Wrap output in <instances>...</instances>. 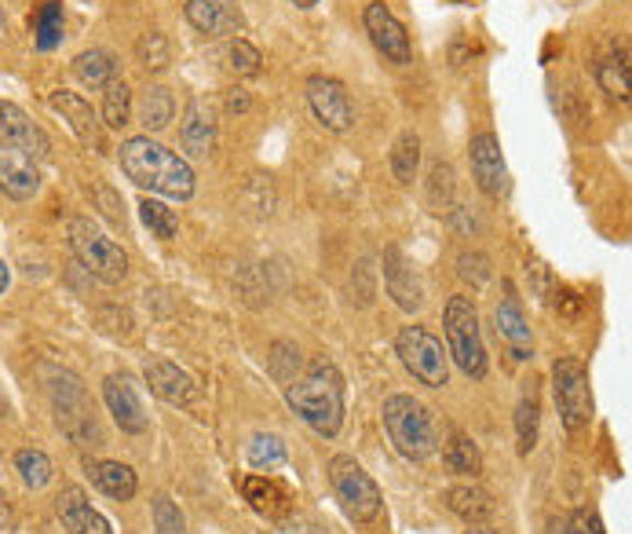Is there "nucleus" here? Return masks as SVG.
<instances>
[{"label": "nucleus", "instance_id": "nucleus-3", "mask_svg": "<svg viewBox=\"0 0 632 534\" xmlns=\"http://www.w3.org/2000/svg\"><path fill=\"white\" fill-rule=\"evenodd\" d=\"M384 428L392 436L395 450L406 461H424L432 458L435 447H439V436H435V422L428 414V406L413 395L399 392L384 400Z\"/></svg>", "mask_w": 632, "mask_h": 534}, {"label": "nucleus", "instance_id": "nucleus-42", "mask_svg": "<svg viewBox=\"0 0 632 534\" xmlns=\"http://www.w3.org/2000/svg\"><path fill=\"white\" fill-rule=\"evenodd\" d=\"M271 351H274V356H271V370H274V378L290 384V381L296 378V373H293L290 367H285V362H293V367H301V351H296L293 345H285V340H279V345H274Z\"/></svg>", "mask_w": 632, "mask_h": 534}, {"label": "nucleus", "instance_id": "nucleus-18", "mask_svg": "<svg viewBox=\"0 0 632 534\" xmlns=\"http://www.w3.org/2000/svg\"><path fill=\"white\" fill-rule=\"evenodd\" d=\"M55 513H59L66 534H113L110 520L88 502L80 487H63L59 498H55Z\"/></svg>", "mask_w": 632, "mask_h": 534}, {"label": "nucleus", "instance_id": "nucleus-14", "mask_svg": "<svg viewBox=\"0 0 632 534\" xmlns=\"http://www.w3.org/2000/svg\"><path fill=\"white\" fill-rule=\"evenodd\" d=\"M183 15L205 37H238L246 33V11L238 0H187Z\"/></svg>", "mask_w": 632, "mask_h": 534}, {"label": "nucleus", "instance_id": "nucleus-43", "mask_svg": "<svg viewBox=\"0 0 632 534\" xmlns=\"http://www.w3.org/2000/svg\"><path fill=\"white\" fill-rule=\"evenodd\" d=\"M567 534H603V524H600V516L592 513V509H578L570 520H567V527H563Z\"/></svg>", "mask_w": 632, "mask_h": 534}, {"label": "nucleus", "instance_id": "nucleus-11", "mask_svg": "<svg viewBox=\"0 0 632 534\" xmlns=\"http://www.w3.org/2000/svg\"><path fill=\"white\" fill-rule=\"evenodd\" d=\"M102 403H107L113 425L129 432V436H143V432L151 428V417H146V406L129 373H110V378L102 381Z\"/></svg>", "mask_w": 632, "mask_h": 534}, {"label": "nucleus", "instance_id": "nucleus-33", "mask_svg": "<svg viewBox=\"0 0 632 534\" xmlns=\"http://www.w3.org/2000/svg\"><path fill=\"white\" fill-rule=\"evenodd\" d=\"M537 425H542V406H537V395L531 389L515 406V443H520L523 458L537 447Z\"/></svg>", "mask_w": 632, "mask_h": 534}, {"label": "nucleus", "instance_id": "nucleus-29", "mask_svg": "<svg viewBox=\"0 0 632 534\" xmlns=\"http://www.w3.org/2000/svg\"><path fill=\"white\" fill-rule=\"evenodd\" d=\"M172 113H176V99H172V92L165 85H151L140 99V124L146 132H161L168 129Z\"/></svg>", "mask_w": 632, "mask_h": 534}, {"label": "nucleus", "instance_id": "nucleus-46", "mask_svg": "<svg viewBox=\"0 0 632 534\" xmlns=\"http://www.w3.org/2000/svg\"><path fill=\"white\" fill-rule=\"evenodd\" d=\"M8 286H11V271L4 260H0V293H8Z\"/></svg>", "mask_w": 632, "mask_h": 534}, {"label": "nucleus", "instance_id": "nucleus-35", "mask_svg": "<svg viewBox=\"0 0 632 534\" xmlns=\"http://www.w3.org/2000/svg\"><path fill=\"white\" fill-rule=\"evenodd\" d=\"M249 465L257 472H274L285 465V443L282 436H274V432H260V436H252L249 443Z\"/></svg>", "mask_w": 632, "mask_h": 534}, {"label": "nucleus", "instance_id": "nucleus-40", "mask_svg": "<svg viewBox=\"0 0 632 534\" xmlns=\"http://www.w3.org/2000/svg\"><path fill=\"white\" fill-rule=\"evenodd\" d=\"M151 513H154V531L157 534H183V527H187V520H183L179 505L172 502L168 494H157L154 498Z\"/></svg>", "mask_w": 632, "mask_h": 534}, {"label": "nucleus", "instance_id": "nucleus-16", "mask_svg": "<svg viewBox=\"0 0 632 534\" xmlns=\"http://www.w3.org/2000/svg\"><path fill=\"white\" fill-rule=\"evenodd\" d=\"M0 143L19 146V151H26L30 157H37V162H44V157L52 154V140L44 135L41 124H33L26 110L15 103H4V99H0Z\"/></svg>", "mask_w": 632, "mask_h": 534}, {"label": "nucleus", "instance_id": "nucleus-7", "mask_svg": "<svg viewBox=\"0 0 632 534\" xmlns=\"http://www.w3.org/2000/svg\"><path fill=\"white\" fill-rule=\"evenodd\" d=\"M329 487L337 494V502L344 509V516L355 520V524H373L381 516V487L373 483V476L362 469L359 461L348 458V454H337L329 461Z\"/></svg>", "mask_w": 632, "mask_h": 534}, {"label": "nucleus", "instance_id": "nucleus-15", "mask_svg": "<svg viewBox=\"0 0 632 534\" xmlns=\"http://www.w3.org/2000/svg\"><path fill=\"white\" fill-rule=\"evenodd\" d=\"M0 190L11 201H30L41 190V165L37 157L11 143H0Z\"/></svg>", "mask_w": 632, "mask_h": 534}, {"label": "nucleus", "instance_id": "nucleus-24", "mask_svg": "<svg viewBox=\"0 0 632 534\" xmlns=\"http://www.w3.org/2000/svg\"><path fill=\"white\" fill-rule=\"evenodd\" d=\"M88 476H91V483H96L102 494L113 498V502H132L135 491H140L135 472L121 461H91Z\"/></svg>", "mask_w": 632, "mask_h": 534}, {"label": "nucleus", "instance_id": "nucleus-17", "mask_svg": "<svg viewBox=\"0 0 632 534\" xmlns=\"http://www.w3.org/2000/svg\"><path fill=\"white\" fill-rule=\"evenodd\" d=\"M143 378H146V384H151V392L157 395V400L168 403V406H190L194 400H198V384H194V378L168 359H151L143 367Z\"/></svg>", "mask_w": 632, "mask_h": 534}, {"label": "nucleus", "instance_id": "nucleus-31", "mask_svg": "<svg viewBox=\"0 0 632 534\" xmlns=\"http://www.w3.org/2000/svg\"><path fill=\"white\" fill-rule=\"evenodd\" d=\"M132 118V88L113 77V81L102 88V124L107 129H124Z\"/></svg>", "mask_w": 632, "mask_h": 534}, {"label": "nucleus", "instance_id": "nucleus-20", "mask_svg": "<svg viewBox=\"0 0 632 534\" xmlns=\"http://www.w3.org/2000/svg\"><path fill=\"white\" fill-rule=\"evenodd\" d=\"M384 286H388V297H392L402 312H417L424 304L421 275L410 268V260L402 257L399 249H388L384 253Z\"/></svg>", "mask_w": 632, "mask_h": 534}, {"label": "nucleus", "instance_id": "nucleus-4", "mask_svg": "<svg viewBox=\"0 0 632 534\" xmlns=\"http://www.w3.org/2000/svg\"><path fill=\"white\" fill-rule=\"evenodd\" d=\"M48 395H52V411L59 428L70 436L77 447H99L102 432L96 422V406L88 400V389L80 384L77 373L70 370H55L48 381Z\"/></svg>", "mask_w": 632, "mask_h": 534}, {"label": "nucleus", "instance_id": "nucleus-2", "mask_svg": "<svg viewBox=\"0 0 632 534\" xmlns=\"http://www.w3.org/2000/svg\"><path fill=\"white\" fill-rule=\"evenodd\" d=\"M285 403L301 414V422L318 432L322 439H333L344 428V378L329 359L307 362L301 378L290 381Z\"/></svg>", "mask_w": 632, "mask_h": 534}, {"label": "nucleus", "instance_id": "nucleus-25", "mask_svg": "<svg viewBox=\"0 0 632 534\" xmlns=\"http://www.w3.org/2000/svg\"><path fill=\"white\" fill-rule=\"evenodd\" d=\"M446 505H450L461 520H468V524H482V520H490L493 509H498L493 505V494L482 491L476 483L450 487V491H446Z\"/></svg>", "mask_w": 632, "mask_h": 534}, {"label": "nucleus", "instance_id": "nucleus-6", "mask_svg": "<svg viewBox=\"0 0 632 534\" xmlns=\"http://www.w3.org/2000/svg\"><path fill=\"white\" fill-rule=\"evenodd\" d=\"M443 326H446V340H450V356L461 367V373L482 381L490 370L487 362V345H482L479 334V312L472 297H450L443 312Z\"/></svg>", "mask_w": 632, "mask_h": 534}, {"label": "nucleus", "instance_id": "nucleus-5", "mask_svg": "<svg viewBox=\"0 0 632 534\" xmlns=\"http://www.w3.org/2000/svg\"><path fill=\"white\" fill-rule=\"evenodd\" d=\"M70 249L80 260V268L99 282H107V286H118V282L129 279V253L85 216L70 220Z\"/></svg>", "mask_w": 632, "mask_h": 534}, {"label": "nucleus", "instance_id": "nucleus-34", "mask_svg": "<svg viewBox=\"0 0 632 534\" xmlns=\"http://www.w3.org/2000/svg\"><path fill=\"white\" fill-rule=\"evenodd\" d=\"M596 81L618 103H629V55H611V59L596 63Z\"/></svg>", "mask_w": 632, "mask_h": 534}, {"label": "nucleus", "instance_id": "nucleus-38", "mask_svg": "<svg viewBox=\"0 0 632 534\" xmlns=\"http://www.w3.org/2000/svg\"><path fill=\"white\" fill-rule=\"evenodd\" d=\"M135 55H140V66L143 70H151V74H161L168 66V37L161 30H151V33H143L140 44H135Z\"/></svg>", "mask_w": 632, "mask_h": 534}, {"label": "nucleus", "instance_id": "nucleus-41", "mask_svg": "<svg viewBox=\"0 0 632 534\" xmlns=\"http://www.w3.org/2000/svg\"><path fill=\"white\" fill-rule=\"evenodd\" d=\"M457 275H461L465 282H472L476 290H482L490 282V260L482 257V253H461L457 257Z\"/></svg>", "mask_w": 632, "mask_h": 534}, {"label": "nucleus", "instance_id": "nucleus-10", "mask_svg": "<svg viewBox=\"0 0 632 534\" xmlns=\"http://www.w3.org/2000/svg\"><path fill=\"white\" fill-rule=\"evenodd\" d=\"M307 103H312V113L318 118L322 129L329 132H348L355 124V107H351V96L337 77H326L318 74L307 81Z\"/></svg>", "mask_w": 632, "mask_h": 534}, {"label": "nucleus", "instance_id": "nucleus-32", "mask_svg": "<svg viewBox=\"0 0 632 534\" xmlns=\"http://www.w3.org/2000/svg\"><path fill=\"white\" fill-rule=\"evenodd\" d=\"M15 469H19L22 483H26L30 491H41V487H48L52 476H55L52 458H48L44 450H37V447H22V450L15 454Z\"/></svg>", "mask_w": 632, "mask_h": 534}, {"label": "nucleus", "instance_id": "nucleus-28", "mask_svg": "<svg viewBox=\"0 0 632 534\" xmlns=\"http://www.w3.org/2000/svg\"><path fill=\"white\" fill-rule=\"evenodd\" d=\"M30 22H33V41H37V48H41V52L59 48V41H63V26H66V19H63V4H59V0H41Z\"/></svg>", "mask_w": 632, "mask_h": 534}, {"label": "nucleus", "instance_id": "nucleus-1", "mask_svg": "<svg viewBox=\"0 0 632 534\" xmlns=\"http://www.w3.org/2000/svg\"><path fill=\"white\" fill-rule=\"evenodd\" d=\"M121 173L132 179L135 187L151 190V195H165L176 201L194 198V168L183 162L176 151L154 143L151 135H132L118 151Z\"/></svg>", "mask_w": 632, "mask_h": 534}, {"label": "nucleus", "instance_id": "nucleus-19", "mask_svg": "<svg viewBox=\"0 0 632 534\" xmlns=\"http://www.w3.org/2000/svg\"><path fill=\"white\" fill-rule=\"evenodd\" d=\"M216 135H220V124H216V110L205 99H190L187 113H183L179 124V143L190 157H209L216 151Z\"/></svg>", "mask_w": 632, "mask_h": 534}, {"label": "nucleus", "instance_id": "nucleus-22", "mask_svg": "<svg viewBox=\"0 0 632 534\" xmlns=\"http://www.w3.org/2000/svg\"><path fill=\"white\" fill-rule=\"evenodd\" d=\"M493 323H498V337L509 345V351H512V359H520V362H526L534 356V337H531V326H526V315H523V308H520V301L512 297H504L501 304H498V312H493Z\"/></svg>", "mask_w": 632, "mask_h": 534}, {"label": "nucleus", "instance_id": "nucleus-48", "mask_svg": "<svg viewBox=\"0 0 632 534\" xmlns=\"http://www.w3.org/2000/svg\"><path fill=\"white\" fill-rule=\"evenodd\" d=\"M8 33V19H4V4H0V37Z\"/></svg>", "mask_w": 632, "mask_h": 534}, {"label": "nucleus", "instance_id": "nucleus-26", "mask_svg": "<svg viewBox=\"0 0 632 534\" xmlns=\"http://www.w3.org/2000/svg\"><path fill=\"white\" fill-rule=\"evenodd\" d=\"M454 198H457V173L450 162H435L428 168V179H424V201H428L432 212H454Z\"/></svg>", "mask_w": 632, "mask_h": 534}, {"label": "nucleus", "instance_id": "nucleus-21", "mask_svg": "<svg viewBox=\"0 0 632 534\" xmlns=\"http://www.w3.org/2000/svg\"><path fill=\"white\" fill-rule=\"evenodd\" d=\"M241 494H246V502L268 520L290 516V509H293L290 487L279 483L274 476H246V480H241Z\"/></svg>", "mask_w": 632, "mask_h": 534}, {"label": "nucleus", "instance_id": "nucleus-30", "mask_svg": "<svg viewBox=\"0 0 632 534\" xmlns=\"http://www.w3.org/2000/svg\"><path fill=\"white\" fill-rule=\"evenodd\" d=\"M417 168H421V135L406 129V132H399V140L392 146V176L406 187L417 179Z\"/></svg>", "mask_w": 632, "mask_h": 534}, {"label": "nucleus", "instance_id": "nucleus-23", "mask_svg": "<svg viewBox=\"0 0 632 534\" xmlns=\"http://www.w3.org/2000/svg\"><path fill=\"white\" fill-rule=\"evenodd\" d=\"M48 103H52L55 113H63V121L70 124L74 135L88 146V151H91V146H99V143H102L99 118H96V113H91V107H88L77 92H66V88H59V92H52V96H48Z\"/></svg>", "mask_w": 632, "mask_h": 534}, {"label": "nucleus", "instance_id": "nucleus-8", "mask_svg": "<svg viewBox=\"0 0 632 534\" xmlns=\"http://www.w3.org/2000/svg\"><path fill=\"white\" fill-rule=\"evenodd\" d=\"M395 356L402 367L413 373V381L428 384V389H443L450 381V367H446L443 340L428 334L424 326H402L395 337Z\"/></svg>", "mask_w": 632, "mask_h": 534}, {"label": "nucleus", "instance_id": "nucleus-37", "mask_svg": "<svg viewBox=\"0 0 632 534\" xmlns=\"http://www.w3.org/2000/svg\"><path fill=\"white\" fill-rule=\"evenodd\" d=\"M140 220L146 224V231L161 238V242L176 238V231H179L176 212H172L168 206H161V201H154V198H143V201H140Z\"/></svg>", "mask_w": 632, "mask_h": 534}, {"label": "nucleus", "instance_id": "nucleus-13", "mask_svg": "<svg viewBox=\"0 0 632 534\" xmlns=\"http://www.w3.org/2000/svg\"><path fill=\"white\" fill-rule=\"evenodd\" d=\"M468 162H472V176L487 198H501L509 190V165H504L501 143L493 132H479L468 143Z\"/></svg>", "mask_w": 632, "mask_h": 534}, {"label": "nucleus", "instance_id": "nucleus-36", "mask_svg": "<svg viewBox=\"0 0 632 534\" xmlns=\"http://www.w3.org/2000/svg\"><path fill=\"white\" fill-rule=\"evenodd\" d=\"M446 469H450L454 476H476L482 472V454L479 447L468 436H454L450 447H446Z\"/></svg>", "mask_w": 632, "mask_h": 534}, {"label": "nucleus", "instance_id": "nucleus-44", "mask_svg": "<svg viewBox=\"0 0 632 534\" xmlns=\"http://www.w3.org/2000/svg\"><path fill=\"white\" fill-rule=\"evenodd\" d=\"M227 110H231V113H246L249 110V92H241V88L227 92Z\"/></svg>", "mask_w": 632, "mask_h": 534}, {"label": "nucleus", "instance_id": "nucleus-12", "mask_svg": "<svg viewBox=\"0 0 632 534\" xmlns=\"http://www.w3.org/2000/svg\"><path fill=\"white\" fill-rule=\"evenodd\" d=\"M366 33H370V41L377 44V52L384 55V59H392L399 66H406L413 59V48H410V33L406 26L392 15V8L384 4V0H373V4H366Z\"/></svg>", "mask_w": 632, "mask_h": 534}, {"label": "nucleus", "instance_id": "nucleus-39", "mask_svg": "<svg viewBox=\"0 0 632 534\" xmlns=\"http://www.w3.org/2000/svg\"><path fill=\"white\" fill-rule=\"evenodd\" d=\"M260 52L252 48V44L246 37H235L231 44H227V66L238 74V77H252V74H260Z\"/></svg>", "mask_w": 632, "mask_h": 534}, {"label": "nucleus", "instance_id": "nucleus-47", "mask_svg": "<svg viewBox=\"0 0 632 534\" xmlns=\"http://www.w3.org/2000/svg\"><path fill=\"white\" fill-rule=\"evenodd\" d=\"M468 534H493V527L482 520V524H468Z\"/></svg>", "mask_w": 632, "mask_h": 534}, {"label": "nucleus", "instance_id": "nucleus-50", "mask_svg": "<svg viewBox=\"0 0 632 534\" xmlns=\"http://www.w3.org/2000/svg\"><path fill=\"white\" fill-rule=\"evenodd\" d=\"M4 411H8V403H4V400H0V414H4Z\"/></svg>", "mask_w": 632, "mask_h": 534}, {"label": "nucleus", "instance_id": "nucleus-45", "mask_svg": "<svg viewBox=\"0 0 632 534\" xmlns=\"http://www.w3.org/2000/svg\"><path fill=\"white\" fill-rule=\"evenodd\" d=\"M279 534H322L315 524H307V520H290V524H282Z\"/></svg>", "mask_w": 632, "mask_h": 534}, {"label": "nucleus", "instance_id": "nucleus-49", "mask_svg": "<svg viewBox=\"0 0 632 534\" xmlns=\"http://www.w3.org/2000/svg\"><path fill=\"white\" fill-rule=\"evenodd\" d=\"M293 4H296V8H315L318 0H293Z\"/></svg>", "mask_w": 632, "mask_h": 534}, {"label": "nucleus", "instance_id": "nucleus-9", "mask_svg": "<svg viewBox=\"0 0 632 534\" xmlns=\"http://www.w3.org/2000/svg\"><path fill=\"white\" fill-rule=\"evenodd\" d=\"M553 392L567 432H581L592 422V389L581 359H559L553 367Z\"/></svg>", "mask_w": 632, "mask_h": 534}, {"label": "nucleus", "instance_id": "nucleus-27", "mask_svg": "<svg viewBox=\"0 0 632 534\" xmlns=\"http://www.w3.org/2000/svg\"><path fill=\"white\" fill-rule=\"evenodd\" d=\"M74 77L88 88H107L113 77H118V59H113L110 52H102V48L80 52L74 59Z\"/></svg>", "mask_w": 632, "mask_h": 534}]
</instances>
